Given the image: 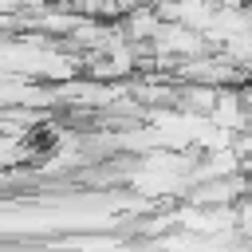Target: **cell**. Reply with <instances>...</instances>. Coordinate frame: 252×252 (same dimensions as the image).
Masks as SVG:
<instances>
[{
	"label": "cell",
	"mask_w": 252,
	"mask_h": 252,
	"mask_svg": "<svg viewBox=\"0 0 252 252\" xmlns=\"http://www.w3.org/2000/svg\"><path fill=\"white\" fill-rule=\"evenodd\" d=\"M240 173H244V181H248V189H252V154L240 158Z\"/></svg>",
	"instance_id": "obj_1"
}]
</instances>
